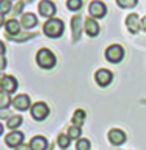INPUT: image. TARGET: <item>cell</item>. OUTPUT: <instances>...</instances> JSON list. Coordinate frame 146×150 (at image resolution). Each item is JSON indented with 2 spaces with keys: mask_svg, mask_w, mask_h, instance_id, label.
<instances>
[{
  "mask_svg": "<svg viewBox=\"0 0 146 150\" xmlns=\"http://www.w3.org/2000/svg\"><path fill=\"white\" fill-rule=\"evenodd\" d=\"M85 117L87 115H85L83 109H77V111L74 112V115H72V123H74V127H82Z\"/></svg>",
  "mask_w": 146,
  "mask_h": 150,
  "instance_id": "obj_17",
  "label": "cell"
},
{
  "mask_svg": "<svg viewBox=\"0 0 146 150\" xmlns=\"http://www.w3.org/2000/svg\"><path fill=\"white\" fill-rule=\"evenodd\" d=\"M80 22H82V19H80L79 16H75V18L71 21V24H72V29H74V33H75V36H74L75 40L79 38V33H80Z\"/></svg>",
  "mask_w": 146,
  "mask_h": 150,
  "instance_id": "obj_22",
  "label": "cell"
},
{
  "mask_svg": "<svg viewBox=\"0 0 146 150\" xmlns=\"http://www.w3.org/2000/svg\"><path fill=\"white\" fill-rule=\"evenodd\" d=\"M90 14L96 19L104 18V16L107 14V6H105L102 2H99V0H94V2L90 3Z\"/></svg>",
  "mask_w": 146,
  "mask_h": 150,
  "instance_id": "obj_6",
  "label": "cell"
},
{
  "mask_svg": "<svg viewBox=\"0 0 146 150\" xmlns=\"http://www.w3.org/2000/svg\"><path fill=\"white\" fill-rule=\"evenodd\" d=\"M22 6H24V3H22V2H21V3H17V5L14 6V8H16L14 13H21V11H22Z\"/></svg>",
  "mask_w": 146,
  "mask_h": 150,
  "instance_id": "obj_28",
  "label": "cell"
},
{
  "mask_svg": "<svg viewBox=\"0 0 146 150\" xmlns=\"http://www.w3.org/2000/svg\"><path fill=\"white\" fill-rule=\"evenodd\" d=\"M0 87H2V92L6 93H13L17 88V81H16L13 76H3L2 81H0Z\"/></svg>",
  "mask_w": 146,
  "mask_h": 150,
  "instance_id": "obj_8",
  "label": "cell"
},
{
  "mask_svg": "<svg viewBox=\"0 0 146 150\" xmlns=\"http://www.w3.org/2000/svg\"><path fill=\"white\" fill-rule=\"evenodd\" d=\"M80 134H82V128L80 127H74V125H72V127L68 129V136H69L71 139H79Z\"/></svg>",
  "mask_w": 146,
  "mask_h": 150,
  "instance_id": "obj_21",
  "label": "cell"
},
{
  "mask_svg": "<svg viewBox=\"0 0 146 150\" xmlns=\"http://www.w3.org/2000/svg\"><path fill=\"white\" fill-rule=\"evenodd\" d=\"M123 57H124V49L119 44H112V46H108L107 49H105V59L112 63L121 62Z\"/></svg>",
  "mask_w": 146,
  "mask_h": 150,
  "instance_id": "obj_3",
  "label": "cell"
},
{
  "mask_svg": "<svg viewBox=\"0 0 146 150\" xmlns=\"http://www.w3.org/2000/svg\"><path fill=\"white\" fill-rule=\"evenodd\" d=\"M2 131H3V127H2V123H0V134H2Z\"/></svg>",
  "mask_w": 146,
  "mask_h": 150,
  "instance_id": "obj_33",
  "label": "cell"
},
{
  "mask_svg": "<svg viewBox=\"0 0 146 150\" xmlns=\"http://www.w3.org/2000/svg\"><path fill=\"white\" fill-rule=\"evenodd\" d=\"M0 81H2V78H0Z\"/></svg>",
  "mask_w": 146,
  "mask_h": 150,
  "instance_id": "obj_34",
  "label": "cell"
},
{
  "mask_svg": "<svg viewBox=\"0 0 146 150\" xmlns=\"http://www.w3.org/2000/svg\"><path fill=\"white\" fill-rule=\"evenodd\" d=\"M108 141H110L113 145H121V144H124V141H126L124 131L116 129V128L110 129V133H108Z\"/></svg>",
  "mask_w": 146,
  "mask_h": 150,
  "instance_id": "obj_11",
  "label": "cell"
},
{
  "mask_svg": "<svg viewBox=\"0 0 146 150\" xmlns=\"http://www.w3.org/2000/svg\"><path fill=\"white\" fill-rule=\"evenodd\" d=\"M21 22H22L24 27H27V29H31V27H35L36 24H38V21H36V16L33 13H25V14L22 16Z\"/></svg>",
  "mask_w": 146,
  "mask_h": 150,
  "instance_id": "obj_16",
  "label": "cell"
},
{
  "mask_svg": "<svg viewBox=\"0 0 146 150\" xmlns=\"http://www.w3.org/2000/svg\"><path fill=\"white\" fill-rule=\"evenodd\" d=\"M11 2L10 0H0V13H10L11 11Z\"/></svg>",
  "mask_w": 146,
  "mask_h": 150,
  "instance_id": "obj_25",
  "label": "cell"
},
{
  "mask_svg": "<svg viewBox=\"0 0 146 150\" xmlns=\"http://www.w3.org/2000/svg\"><path fill=\"white\" fill-rule=\"evenodd\" d=\"M44 33H46V36H49V38H58V36L63 35V30H64V24L63 21H60V19H49V21L44 22V27H43Z\"/></svg>",
  "mask_w": 146,
  "mask_h": 150,
  "instance_id": "obj_1",
  "label": "cell"
},
{
  "mask_svg": "<svg viewBox=\"0 0 146 150\" xmlns=\"http://www.w3.org/2000/svg\"><path fill=\"white\" fill-rule=\"evenodd\" d=\"M28 147H30V150H46L49 147V142L44 136H35L30 139Z\"/></svg>",
  "mask_w": 146,
  "mask_h": 150,
  "instance_id": "obj_10",
  "label": "cell"
},
{
  "mask_svg": "<svg viewBox=\"0 0 146 150\" xmlns=\"http://www.w3.org/2000/svg\"><path fill=\"white\" fill-rule=\"evenodd\" d=\"M13 104L17 111H27V109L30 108V98H28L27 95H17L13 100Z\"/></svg>",
  "mask_w": 146,
  "mask_h": 150,
  "instance_id": "obj_12",
  "label": "cell"
},
{
  "mask_svg": "<svg viewBox=\"0 0 146 150\" xmlns=\"http://www.w3.org/2000/svg\"><path fill=\"white\" fill-rule=\"evenodd\" d=\"M75 147H77V150H90V141L88 139H79Z\"/></svg>",
  "mask_w": 146,
  "mask_h": 150,
  "instance_id": "obj_26",
  "label": "cell"
},
{
  "mask_svg": "<svg viewBox=\"0 0 146 150\" xmlns=\"http://www.w3.org/2000/svg\"><path fill=\"white\" fill-rule=\"evenodd\" d=\"M38 10H39V14L41 16H44V18H50V19H52V16L57 13V8L54 5V2H50V0H43V2L39 3Z\"/></svg>",
  "mask_w": 146,
  "mask_h": 150,
  "instance_id": "obj_7",
  "label": "cell"
},
{
  "mask_svg": "<svg viewBox=\"0 0 146 150\" xmlns=\"http://www.w3.org/2000/svg\"><path fill=\"white\" fill-rule=\"evenodd\" d=\"M19 30H21V24H19V21L10 19V21L6 22V35L14 36L16 33H19Z\"/></svg>",
  "mask_w": 146,
  "mask_h": 150,
  "instance_id": "obj_15",
  "label": "cell"
},
{
  "mask_svg": "<svg viewBox=\"0 0 146 150\" xmlns=\"http://www.w3.org/2000/svg\"><path fill=\"white\" fill-rule=\"evenodd\" d=\"M126 24H127V29L132 32V33H137L140 30V25H141V21H138V16L135 13L133 14H129L127 19H126Z\"/></svg>",
  "mask_w": 146,
  "mask_h": 150,
  "instance_id": "obj_13",
  "label": "cell"
},
{
  "mask_svg": "<svg viewBox=\"0 0 146 150\" xmlns=\"http://www.w3.org/2000/svg\"><path fill=\"white\" fill-rule=\"evenodd\" d=\"M6 67V59H3V57H0V71L3 70V68Z\"/></svg>",
  "mask_w": 146,
  "mask_h": 150,
  "instance_id": "obj_27",
  "label": "cell"
},
{
  "mask_svg": "<svg viewBox=\"0 0 146 150\" xmlns=\"http://www.w3.org/2000/svg\"><path fill=\"white\" fill-rule=\"evenodd\" d=\"M5 51H6L5 44H3L2 41H0V55H3V54H5Z\"/></svg>",
  "mask_w": 146,
  "mask_h": 150,
  "instance_id": "obj_29",
  "label": "cell"
},
{
  "mask_svg": "<svg viewBox=\"0 0 146 150\" xmlns=\"http://www.w3.org/2000/svg\"><path fill=\"white\" fill-rule=\"evenodd\" d=\"M22 117L21 115H13V117H10L8 119V122H6V125H8V128L10 129H14L16 131V128H19L22 125Z\"/></svg>",
  "mask_w": 146,
  "mask_h": 150,
  "instance_id": "obj_18",
  "label": "cell"
},
{
  "mask_svg": "<svg viewBox=\"0 0 146 150\" xmlns=\"http://www.w3.org/2000/svg\"><path fill=\"white\" fill-rule=\"evenodd\" d=\"M36 62H38V65L41 68H44V70H50V68L55 67L57 57L54 55V52L50 49L43 47V49H39L38 54H36Z\"/></svg>",
  "mask_w": 146,
  "mask_h": 150,
  "instance_id": "obj_2",
  "label": "cell"
},
{
  "mask_svg": "<svg viewBox=\"0 0 146 150\" xmlns=\"http://www.w3.org/2000/svg\"><path fill=\"white\" fill-rule=\"evenodd\" d=\"M85 32L88 33V36H96L99 33V25L93 18H87L85 19Z\"/></svg>",
  "mask_w": 146,
  "mask_h": 150,
  "instance_id": "obj_14",
  "label": "cell"
},
{
  "mask_svg": "<svg viewBox=\"0 0 146 150\" xmlns=\"http://www.w3.org/2000/svg\"><path fill=\"white\" fill-rule=\"evenodd\" d=\"M141 29H143V30L146 32V16H145L143 19H141Z\"/></svg>",
  "mask_w": 146,
  "mask_h": 150,
  "instance_id": "obj_30",
  "label": "cell"
},
{
  "mask_svg": "<svg viewBox=\"0 0 146 150\" xmlns=\"http://www.w3.org/2000/svg\"><path fill=\"white\" fill-rule=\"evenodd\" d=\"M30 111H31V117H33L36 122H41L49 115V106L46 103H41V101H39V103H35Z\"/></svg>",
  "mask_w": 146,
  "mask_h": 150,
  "instance_id": "obj_4",
  "label": "cell"
},
{
  "mask_svg": "<svg viewBox=\"0 0 146 150\" xmlns=\"http://www.w3.org/2000/svg\"><path fill=\"white\" fill-rule=\"evenodd\" d=\"M138 0H116V3L121 6V8H132L137 5Z\"/></svg>",
  "mask_w": 146,
  "mask_h": 150,
  "instance_id": "obj_24",
  "label": "cell"
},
{
  "mask_svg": "<svg viewBox=\"0 0 146 150\" xmlns=\"http://www.w3.org/2000/svg\"><path fill=\"white\" fill-rule=\"evenodd\" d=\"M94 79H96V82L99 84L101 87H107L108 84L112 82L113 74H112V71H110V70H105V68H101V70H97V71H96Z\"/></svg>",
  "mask_w": 146,
  "mask_h": 150,
  "instance_id": "obj_5",
  "label": "cell"
},
{
  "mask_svg": "<svg viewBox=\"0 0 146 150\" xmlns=\"http://www.w3.org/2000/svg\"><path fill=\"white\" fill-rule=\"evenodd\" d=\"M3 21H5V19H3V13H0V27L3 25Z\"/></svg>",
  "mask_w": 146,
  "mask_h": 150,
  "instance_id": "obj_32",
  "label": "cell"
},
{
  "mask_svg": "<svg viewBox=\"0 0 146 150\" xmlns=\"http://www.w3.org/2000/svg\"><path fill=\"white\" fill-rule=\"evenodd\" d=\"M57 142H58V147L68 149V147H69V144H71V137L68 134H60L58 139H57Z\"/></svg>",
  "mask_w": 146,
  "mask_h": 150,
  "instance_id": "obj_20",
  "label": "cell"
},
{
  "mask_svg": "<svg viewBox=\"0 0 146 150\" xmlns=\"http://www.w3.org/2000/svg\"><path fill=\"white\" fill-rule=\"evenodd\" d=\"M16 150H30V147H27V145H19V147H16Z\"/></svg>",
  "mask_w": 146,
  "mask_h": 150,
  "instance_id": "obj_31",
  "label": "cell"
},
{
  "mask_svg": "<svg viewBox=\"0 0 146 150\" xmlns=\"http://www.w3.org/2000/svg\"><path fill=\"white\" fill-rule=\"evenodd\" d=\"M66 5L71 11H79L82 8V0H68Z\"/></svg>",
  "mask_w": 146,
  "mask_h": 150,
  "instance_id": "obj_23",
  "label": "cell"
},
{
  "mask_svg": "<svg viewBox=\"0 0 146 150\" xmlns=\"http://www.w3.org/2000/svg\"><path fill=\"white\" fill-rule=\"evenodd\" d=\"M11 100H10V93L6 92H0V109H6L10 106Z\"/></svg>",
  "mask_w": 146,
  "mask_h": 150,
  "instance_id": "obj_19",
  "label": "cell"
},
{
  "mask_svg": "<svg viewBox=\"0 0 146 150\" xmlns=\"http://www.w3.org/2000/svg\"><path fill=\"white\" fill-rule=\"evenodd\" d=\"M22 141H24V133H21V131H11L5 137V142L8 147H14V149L22 145Z\"/></svg>",
  "mask_w": 146,
  "mask_h": 150,
  "instance_id": "obj_9",
  "label": "cell"
}]
</instances>
